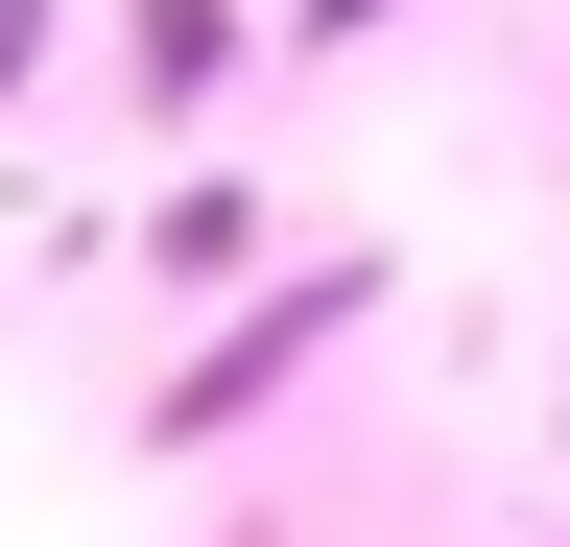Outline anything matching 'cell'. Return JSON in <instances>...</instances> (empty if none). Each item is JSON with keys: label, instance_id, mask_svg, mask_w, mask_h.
<instances>
[{"label": "cell", "instance_id": "1", "mask_svg": "<svg viewBox=\"0 0 570 547\" xmlns=\"http://www.w3.org/2000/svg\"><path fill=\"white\" fill-rule=\"evenodd\" d=\"M356 310H381V262H333V286H262V310H238V333H214V358L167 381V429H238V404H262V381H309Z\"/></svg>", "mask_w": 570, "mask_h": 547}, {"label": "cell", "instance_id": "2", "mask_svg": "<svg viewBox=\"0 0 570 547\" xmlns=\"http://www.w3.org/2000/svg\"><path fill=\"white\" fill-rule=\"evenodd\" d=\"M214 48H238V25H214V0H119V72H142V96H190Z\"/></svg>", "mask_w": 570, "mask_h": 547}, {"label": "cell", "instance_id": "3", "mask_svg": "<svg viewBox=\"0 0 570 547\" xmlns=\"http://www.w3.org/2000/svg\"><path fill=\"white\" fill-rule=\"evenodd\" d=\"M24 72H48V0H0V96H24Z\"/></svg>", "mask_w": 570, "mask_h": 547}]
</instances>
